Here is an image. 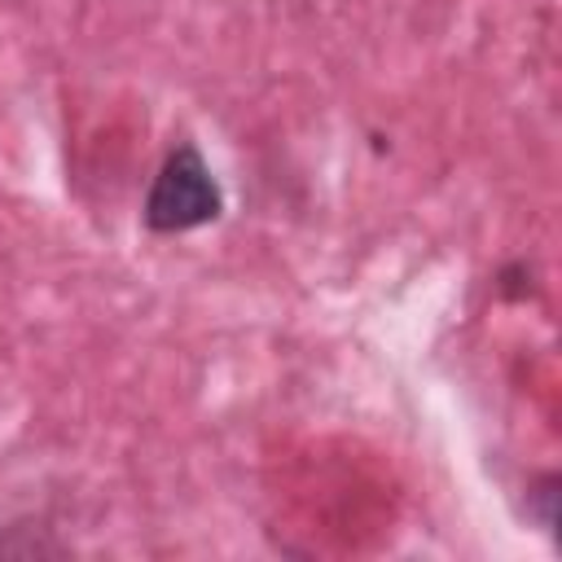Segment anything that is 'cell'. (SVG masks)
<instances>
[{
  "label": "cell",
  "mask_w": 562,
  "mask_h": 562,
  "mask_svg": "<svg viewBox=\"0 0 562 562\" xmlns=\"http://www.w3.org/2000/svg\"><path fill=\"white\" fill-rule=\"evenodd\" d=\"M220 215V184L193 145H180L145 198V224L154 233H184Z\"/></svg>",
  "instance_id": "1"
}]
</instances>
